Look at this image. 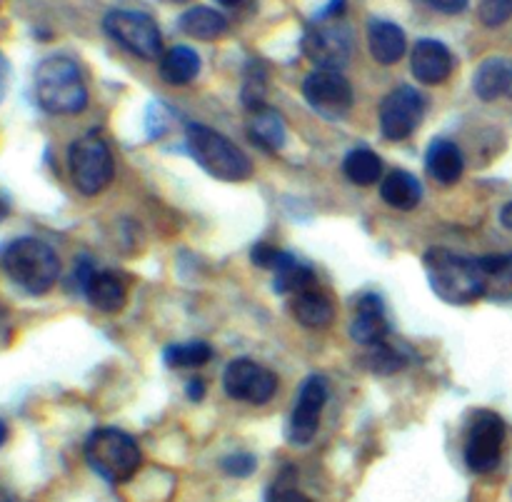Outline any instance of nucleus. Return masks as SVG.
<instances>
[{
    "label": "nucleus",
    "mask_w": 512,
    "mask_h": 502,
    "mask_svg": "<svg viewBox=\"0 0 512 502\" xmlns=\"http://www.w3.org/2000/svg\"><path fill=\"white\" fill-rule=\"evenodd\" d=\"M423 265L430 288L445 303L468 305L485 298V273L480 258H465L453 250L430 248Z\"/></svg>",
    "instance_id": "f257e3e1"
},
{
    "label": "nucleus",
    "mask_w": 512,
    "mask_h": 502,
    "mask_svg": "<svg viewBox=\"0 0 512 502\" xmlns=\"http://www.w3.org/2000/svg\"><path fill=\"white\" fill-rule=\"evenodd\" d=\"M35 100L50 115H75L88 105V85L78 63L50 55L35 70Z\"/></svg>",
    "instance_id": "f03ea898"
},
{
    "label": "nucleus",
    "mask_w": 512,
    "mask_h": 502,
    "mask_svg": "<svg viewBox=\"0 0 512 502\" xmlns=\"http://www.w3.org/2000/svg\"><path fill=\"white\" fill-rule=\"evenodd\" d=\"M3 270L28 295H45L60 278V260L48 243L20 238L3 253Z\"/></svg>",
    "instance_id": "7ed1b4c3"
},
{
    "label": "nucleus",
    "mask_w": 512,
    "mask_h": 502,
    "mask_svg": "<svg viewBox=\"0 0 512 502\" xmlns=\"http://www.w3.org/2000/svg\"><path fill=\"white\" fill-rule=\"evenodd\" d=\"M188 150L195 163L218 180L228 183H243L253 175V160L238 148L230 138L208 125H188Z\"/></svg>",
    "instance_id": "20e7f679"
},
{
    "label": "nucleus",
    "mask_w": 512,
    "mask_h": 502,
    "mask_svg": "<svg viewBox=\"0 0 512 502\" xmlns=\"http://www.w3.org/2000/svg\"><path fill=\"white\" fill-rule=\"evenodd\" d=\"M85 460L108 483H125L138 473L143 455L128 433L118 428H100L85 443Z\"/></svg>",
    "instance_id": "39448f33"
},
{
    "label": "nucleus",
    "mask_w": 512,
    "mask_h": 502,
    "mask_svg": "<svg viewBox=\"0 0 512 502\" xmlns=\"http://www.w3.org/2000/svg\"><path fill=\"white\" fill-rule=\"evenodd\" d=\"M68 165H70V178L78 193L100 195L115 175L113 153H110L108 143L100 138L98 133H88L83 138L73 140L68 150Z\"/></svg>",
    "instance_id": "423d86ee"
},
{
    "label": "nucleus",
    "mask_w": 512,
    "mask_h": 502,
    "mask_svg": "<svg viewBox=\"0 0 512 502\" xmlns=\"http://www.w3.org/2000/svg\"><path fill=\"white\" fill-rule=\"evenodd\" d=\"M103 28L128 53L143 60L163 58V35L158 23L148 13L138 10H110L103 20Z\"/></svg>",
    "instance_id": "0eeeda50"
},
{
    "label": "nucleus",
    "mask_w": 512,
    "mask_h": 502,
    "mask_svg": "<svg viewBox=\"0 0 512 502\" xmlns=\"http://www.w3.org/2000/svg\"><path fill=\"white\" fill-rule=\"evenodd\" d=\"M303 50L308 60L318 65V70H340L350 63L353 55V30L340 18H323L318 15L303 38Z\"/></svg>",
    "instance_id": "6e6552de"
},
{
    "label": "nucleus",
    "mask_w": 512,
    "mask_h": 502,
    "mask_svg": "<svg viewBox=\"0 0 512 502\" xmlns=\"http://www.w3.org/2000/svg\"><path fill=\"white\" fill-rule=\"evenodd\" d=\"M505 433H508L505 420L498 413L493 410L475 413L468 428V440H465V463L473 473L488 475L498 468L503 458Z\"/></svg>",
    "instance_id": "1a4fd4ad"
},
{
    "label": "nucleus",
    "mask_w": 512,
    "mask_h": 502,
    "mask_svg": "<svg viewBox=\"0 0 512 502\" xmlns=\"http://www.w3.org/2000/svg\"><path fill=\"white\" fill-rule=\"evenodd\" d=\"M303 95L310 108L328 120H340L353 110L355 95L348 78L335 70H315L305 78Z\"/></svg>",
    "instance_id": "9d476101"
},
{
    "label": "nucleus",
    "mask_w": 512,
    "mask_h": 502,
    "mask_svg": "<svg viewBox=\"0 0 512 502\" xmlns=\"http://www.w3.org/2000/svg\"><path fill=\"white\" fill-rule=\"evenodd\" d=\"M425 115V100L410 85H400L393 93L385 95L383 105H380V130L388 140L398 143V140L410 138L423 123Z\"/></svg>",
    "instance_id": "9b49d317"
},
{
    "label": "nucleus",
    "mask_w": 512,
    "mask_h": 502,
    "mask_svg": "<svg viewBox=\"0 0 512 502\" xmlns=\"http://www.w3.org/2000/svg\"><path fill=\"white\" fill-rule=\"evenodd\" d=\"M225 393L233 400L250 405H265L278 390V378L255 360H233L223 375Z\"/></svg>",
    "instance_id": "f8f14e48"
},
{
    "label": "nucleus",
    "mask_w": 512,
    "mask_h": 502,
    "mask_svg": "<svg viewBox=\"0 0 512 502\" xmlns=\"http://www.w3.org/2000/svg\"><path fill=\"white\" fill-rule=\"evenodd\" d=\"M328 403V383L320 375H310L300 388L295 400L293 415H290L288 435L293 445H308L320 428V415Z\"/></svg>",
    "instance_id": "ddd939ff"
},
{
    "label": "nucleus",
    "mask_w": 512,
    "mask_h": 502,
    "mask_svg": "<svg viewBox=\"0 0 512 502\" xmlns=\"http://www.w3.org/2000/svg\"><path fill=\"white\" fill-rule=\"evenodd\" d=\"M410 68H413V75L423 85H440L453 75L455 58L448 45L440 43V40L425 38L418 40V45L413 48Z\"/></svg>",
    "instance_id": "4468645a"
},
{
    "label": "nucleus",
    "mask_w": 512,
    "mask_h": 502,
    "mask_svg": "<svg viewBox=\"0 0 512 502\" xmlns=\"http://www.w3.org/2000/svg\"><path fill=\"white\" fill-rule=\"evenodd\" d=\"M388 335V318H385L383 300L375 293H365L355 303L353 320H350V338L358 345L373 348V345L385 343Z\"/></svg>",
    "instance_id": "2eb2a0df"
},
{
    "label": "nucleus",
    "mask_w": 512,
    "mask_h": 502,
    "mask_svg": "<svg viewBox=\"0 0 512 502\" xmlns=\"http://www.w3.org/2000/svg\"><path fill=\"white\" fill-rule=\"evenodd\" d=\"M80 283H83L88 303L100 313H120L128 303V288L110 270H88Z\"/></svg>",
    "instance_id": "dca6fc26"
},
{
    "label": "nucleus",
    "mask_w": 512,
    "mask_h": 502,
    "mask_svg": "<svg viewBox=\"0 0 512 502\" xmlns=\"http://www.w3.org/2000/svg\"><path fill=\"white\" fill-rule=\"evenodd\" d=\"M290 313L298 320L303 328L310 330H323L330 328L335 320V303L330 300V295L325 290H320L318 285L303 290V293L290 295Z\"/></svg>",
    "instance_id": "f3484780"
},
{
    "label": "nucleus",
    "mask_w": 512,
    "mask_h": 502,
    "mask_svg": "<svg viewBox=\"0 0 512 502\" xmlns=\"http://www.w3.org/2000/svg\"><path fill=\"white\" fill-rule=\"evenodd\" d=\"M425 168H428V175L435 183L455 185L463 178L465 170L463 150H460L453 140H433L428 148V155H425Z\"/></svg>",
    "instance_id": "a211bd4d"
},
{
    "label": "nucleus",
    "mask_w": 512,
    "mask_h": 502,
    "mask_svg": "<svg viewBox=\"0 0 512 502\" xmlns=\"http://www.w3.org/2000/svg\"><path fill=\"white\" fill-rule=\"evenodd\" d=\"M368 48L380 65H395L405 55L408 38L400 25L373 18L368 23Z\"/></svg>",
    "instance_id": "6ab92c4d"
},
{
    "label": "nucleus",
    "mask_w": 512,
    "mask_h": 502,
    "mask_svg": "<svg viewBox=\"0 0 512 502\" xmlns=\"http://www.w3.org/2000/svg\"><path fill=\"white\" fill-rule=\"evenodd\" d=\"M248 135L260 150L265 153H278L288 140V128H285L283 115L270 105L250 110L248 118Z\"/></svg>",
    "instance_id": "aec40b11"
},
{
    "label": "nucleus",
    "mask_w": 512,
    "mask_h": 502,
    "mask_svg": "<svg viewBox=\"0 0 512 502\" xmlns=\"http://www.w3.org/2000/svg\"><path fill=\"white\" fill-rule=\"evenodd\" d=\"M475 95L485 103H493L498 98L512 100V60L508 58H488L478 70L473 80Z\"/></svg>",
    "instance_id": "412c9836"
},
{
    "label": "nucleus",
    "mask_w": 512,
    "mask_h": 502,
    "mask_svg": "<svg viewBox=\"0 0 512 502\" xmlns=\"http://www.w3.org/2000/svg\"><path fill=\"white\" fill-rule=\"evenodd\" d=\"M380 195L395 210H413L423 200V185L408 170H393L380 183Z\"/></svg>",
    "instance_id": "4be33fe9"
},
{
    "label": "nucleus",
    "mask_w": 512,
    "mask_h": 502,
    "mask_svg": "<svg viewBox=\"0 0 512 502\" xmlns=\"http://www.w3.org/2000/svg\"><path fill=\"white\" fill-rule=\"evenodd\" d=\"M228 18L208 5H195L180 15V30L195 40H215L228 33Z\"/></svg>",
    "instance_id": "5701e85b"
},
{
    "label": "nucleus",
    "mask_w": 512,
    "mask_h": 502,
    "mask_svg": "<svg viewBox=\"0 0 512 502\" xmlns=\"http://www.w3.org/2000/svg\"><path fill=\"white\" fill-rule=\"evenodd\" d=\"M200 73V58L188 45H175L160 58V78L168 85H188Z\"/></svg>",
    "instance_id": "b1692460"
},
{
    "label": "nucleus",
    "mask_w": 512,
    "mask_h": 502,
    "mask_svg": "<svg viewBox=\"0 0 512 502\" xmlns=\"http://www.w3.org/2000/svg\"><path fill=\"white\" fill-rule=\"evenodd\" d=\"M480 265L485 273V298L512 300V253L483 255Z\"/></svg>",
    "instance_id": "393cba45"
},
{
    "label": "nucleus",
    "mask_w": 512,
    "mask_h": 502,
    "mask_svg": "<svg viewBox=\"0 0 512 502\" xmlns=\"http://www.w3.org/2000/svg\"><path fill=\"white\" fill-rule=\"evenodd\" d=\"M343 173L348 175L350 183L360 185V188H370V185L383 178V160L370 148H355L345 158Z\"/></svg>",
    "instance_id": "a878e982"
},
{
    "label": "nucleus",
    "mask_w": 512,
    "mask_h": 502,
    "mask_svg": "<svg viewBox=\"0 0 512 502\" xmlns=\"http://www.w3.org/2000/svg\"><path fill=\"white\" fill-rule=\"evenodd\" d=\"M273 273H275V290L283 295L303 293V290L318 285L315 283L313 270H310L308 265L298 263V260L288 253H283V260H280L278 268H275Z\"/></svg>",
    "instance_id": "bb28decb"
},
{
    "label": "nucleus",
    "mask_w": 512,
    "mask_h": 502,
    "mask_svg": "<svg viewBox=\"0 0 512 502\" xmlns=\"http://www.w3.org/2000/svg\"><path fill=\"white\" fill-rule=\"evenodd\" d=\"M363 365L375 375H395L400 373V370L408 368V355L400 353L395 345H390L388 340H385V343H378L373 345V348H368V353H365L363 358Z\"/></svg>",
    "instance_id": "cd10ccee"
},
{
    "label": "nucleus",
    "mask_w": 512,
    "mask_h": 502,
    "mask_svg": "<svg viewBox=\"0 0 512 502\" xmlns=\"http://www.w3.org/2000/svg\"><path fill=\"white\" fill-rule=\"evenodd\" d=\"M213 358V348L208 343H183V345H170L165 350V363L175 370H193L203 368L208 360Z\"/></svg>",
    "instance_id": "c85d7f7f"
},
{
    "label": "nucleus",
    "mask_w": 512,
    "mask_h": 502,
    "mask_svg": "<svg viewBox=\"0 0 512 502\" xmlns=\"http://www.w3.org/2000/svg\"><path fill=\"white\" fill-rule=\"evenodd\" d=\"M478 18L485 28H500L512 18V0H483Z\"/></svg>",
    "instance_id": "c756f323"
},
{
    "label": "nucleus",
    "mask_w": 512,
    "mask_h": 502,
    "mask_svg": "<svg viewBox=\"0 0 512 502\" xmlns=\"http://www.w3.org/2000/svg\"><path fill=\"white\" fill-rule=\"evenodd\" d=\"M280 260H283V250H278V248H275V245L258 243L253 248V263L258 265V268L275 270V268H278Z\"/></svg>",
    "instance_id": "7c9ffc66"
},
{
    "label": "nucleus",
    "mask_w": 512,
    "mask_h": 502,
    "mask_svg": "<svg viewBox=\"0 0 512 502\" xmlns=\"http://www.w3.org/2000/svg\"><path fill=\"white\" fill-rule=\"evenodd\" d=\"M223 468L233 478H248L255 470V460L250 455H230V458L223 460Z\"/></svg>",
    "instance_id": "2f4dec72"
},
{
    "label": "nucleus",
    "mask_w": 512,
    "mask_h": 502,
    "mask_svg": "<svg viewBox=\"0 0 512 502\" xmlns=\"http://www.w3.org/2000/svg\"><path fill=\"white\" fill-rule=\"evenodd\" d=\"M270 502H313V500H310L308 495L300 493V490L290 488V485H280V488L273 493V498H270Z\"/></svg>",
    "instance_id": "473e14b6"
},
{
    "label": "nucleus",
    "mask_w": 512,
    "mask_h": 502,
    "mask_svg": "<svg viewBox=\"0 0 512 502\" xmlns=\"http://www.w3.org/2000/svg\"><path fill=\"white\" fill-rule=\"evenodd\" d=\"M430 8L443 10V13H460V10L468 8L470 0H425Z\"/></svg>",
    "instance_id": "72a5a7b5"
},
{
    "label": "nucleus",
    "mask_w": 512,
    "mask_h": 502,
    "mask_svg": "<svg viewBox=\"0 0 512 502\" xmlns=\"http://www.w3.org/2000/svg\"><path fill=\"white\" fill-rule=\"evenodd\" d=\"M203 395H205V383L203 380H190L188 383V398L190 400H203Z\"/></svg>",
    "instance_id": "f704fd0d"
},
{
    "label": "nucleus",
    "mask_w": 512,
    "mask_h": 502,
    "mask_svg": "<svg viewBox=\"0 0 512 502\" xmlns=\"http://www.w3.org/2000/svg\"><path fill=\"white\" fill-rule=\"evenodd\" d=\"M500 223H503L508 230H512V203H508L503 210H500Z\"/></svg>",
    "instance_id": "c9c22d12"
},
{
    "label": "nucleus",
    "mask_w": 512,
    "mask_h": 502,
    "mask_svg": "<svg viewBox=\"0 0 512 502\" xmlns=\"http://www.w3.org/2000/svg\"><path fill=\"white\" fill-rule=\"evenodd\" d=\"M8 213H10V205H8V200H5L3 195H0V223H3V220L8 218Z\"/></svg>",
    "instance_id": "e433bc0d"
},
{
    "label": "nucleus",
    "mask_w": 512,
    "mask_h": 502,
    "mask_svg": "<svg viewBox=\"0 0 512 502\" xmlns=\"http://www.w3.org/2000/svg\"><path fill=\"white\" fill-rule=\"evenodd\" d=\"M5 440H8V428H5V423L0 420V445H3Z\"/></svg>",
    "instance_id": "4c0bfd02"
},
{
    "label": "nucleus",
    "mask_w": 512,
    "mask_h": 502,
    "mask_svg": "<svg viewBox=\"0 0 512 502\" xmlns=\"http://www.w3.org/2000/svg\"><path fill=\"white\" fill-rule=\"evenodd\" d=\"M220 5H225V8H235V5H240L243 0H218Z\"/></svg>",
    "instance_id": "58836bf2"
},
{
    "label": "nucleus",
    "mask_w": 512,
    "mask_h": 502,
    "mask_svg": "<svg viewBox=\"0 0 512 502\" xmlns=\"http://www.w3.org/2000/svg\"><path fill=\"white\" fill-rule=\"evenodd\" d=\"M0 502H13V498H10L3 488H0Z\"/></svg>",
    "instance_id": "ea45409f"
},
{
    "label": "nucleus",
    "mask_w": 512,
    "mask_h": 502,
    "mask_svg": "<svg viewBox=\"0 0 512 502\" xmlns=\"http://www.w3.org/2000/svg\"><path fill=\"white\" fill-rule=\"evenodd\" d=\"M163 3H170V5H180V3H188V0H163Z\"/></svg>",
    "instance_id": "a19ab883"
},
{
    "label": "nucleus",
    "mask_w": 512,
    "mask_h": 502,
    "mask_svg": "<svg viewBox=\"0 0 512 502\" xmlns=\"http://www.w3.org/2000/svg\"><path fill=\"white\" fill-rule=\"evenodd\" d=\"M0 88H3V60H0Z\"/></svg>",
    "instance_id": "79ce46f5"
}]
</instances>
